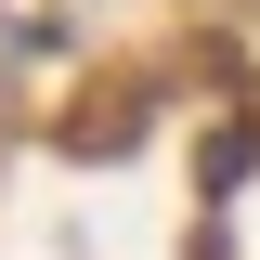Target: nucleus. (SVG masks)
Listing matches in <instances>:
<instances>
[]
</instances>
